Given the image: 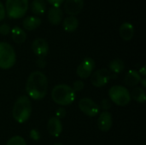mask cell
<instances>
[{
    "label": "cell",
    "mask_w": 146,
    "mask_h": 145,
    "mask_svg": "<svg viewBox=\"0 0 146 145\" xmlns=\"http://www.w3.org/2000/svg\"><path fill=\"white\" fill-rule=\"evenodd\" d=\"M5 8L3 6V4L2 3V2L0 1V21H2L4 18H5Z\"/></svg>",
    "instance_id": "4dcf8cb0"
},
{
    "label": "cell",
    "mask_w": 146,
    "mask_h": 145,
    "mask_svg": "<svg viewBox=\"0 0 146 145\" xmlns=\"http://www.w3.org/2000/svg\"><path fill=\"white\" fill-rule=\"evenodd\" d=\"M119 33L121 38L125 41H129L133 38L134 35V27L132 23L130 22H123L120 28H119Z\"/></svg>",
    "instance_id": "5bb4252c"
},
{
    "label": "cell",
    "mask_w": 146,
    "mask_h": 145,
    "mask_svg": "<svg viewBox=\"0 0 146 145\" xmlns=\"http://www.w3.org/2000/svg\"><path fill=\"white\" fill-rule=\"evenodd\" d=\"M109 96L111 101L121 107L127 106L131 101L129 91L122 85H114L109 91Z\"/></svg>",
    "instance_id": "8992f818"
},
{
    "label": "cell",
    "mask_w": 146,
    "mask_h": 145,
    "mask_svg": "<svg viewBox=\"0 0 146 145\" xmlns=\"http://www.w3.org/2000/svg\"><path fill=\"white\" fill-rule=\"evenodd\" d=\"M85 87V84L82 80H76L74 82L72 89L74 91V92L76 91H81Z\"/></svg>",
    "instance_id": "cb8c5ba5"
},
{
    "label": "cell",
    "mask_w": 146,
    "mask_h": 145,
    "mask_svg": "<svg viewBox=\"0 0 146 145\" xmlns=\"http://www.w3.org/2000/svg\"><path fill=\"white\" fill-rule=\"evenodd\" d=\"M141 80V75L136 70H129L124 79V84L128 87L137 85Z\"/></svg>",
    "instance_id": "2e32d148"
},
{
    "label": "cell",
    "mask_w": 146,
    "mask_h": 145,
    "mask_svg": "<svg viewBox=\"0 0 146 145\" xmlns=\"http://www.w3.org/2000/svg\"><path fill=\"white\" fill-rule=\"evenodd\" d=\"M109 68L110 71L114 73H121L124 68H125V64L124 62L121 59H115L111 61L109 64Z\"/></svg>",
    "instance_id": "7402d4cb"
},
{
    "label": "cell",
    "mask_w": 146,
    "mask_h": 145,
    "mask_svg": "<svg viewBox=\"0 0 146 145\" xmlns=\"http://www.w3.org/2000/svg\"><path fill=\"white\" fill-rule=\"evenodd\" d=\"M32 50L38 57L44 58L49 52V44L45 39L42 38H38L33 42Z\"/></svg>",
    "instance_id": "8fae6325"
},
{
    "label": "cell",
    "mask_w": 146,
    "mask_h": 145,
    "mask_svg": "<svg viewBox=\"0 0 146 145\" xmlns=\"http://www.w3.org/2000/svg\"><path fill=\"white\" fill-rule=\"evenodd\" d=\"M11 29L9 27V26L6 23H3L0 26V34L1 35H3V36H6L8 35L9 32H10Z\"/></svg>",
    "instance_id": "d4e9b609"
},
{
    "label": "cell",
    "mask_w": 146,
    "mask_h": 145,
    "mask_svg": "<svg viewBox=\"0 0 146 145\" xmlns=\"http://www.w3.org/2000/svg\"><path fill=\"white\" fill-rule=\"evenodd\" d=\"M100 107L102 108L103 110L107 111V110H109V109L111 108V102H110V100L104 98V99H103V100L101 101V103H100Z\"/></svg>",
    "instance_id": "484cf974"
},
{
    "label": "cell",
    "mask_w": 146,
    "mask_h": 145,
    "mask_svg": "<svg viewBox=\"0 0 146 145\" xmlns=\"http://www.w3.org/2000/svg\"><path fill=\"white\" fill-rule=\"evenodd\" d=\"M32 104L30 98L27 96H21L15 101L13 109L12 115L15 121L21 124L26 122L31 116Z\"/></svg>",
    "instance_id": "7a4b0ae2"
},
{
    "label": "cell",
    "mask_w": 146,
    "mask_h": 145,
    "mask_svg": "<svg viewBox=\"0 0 146 145\" xmlns=\"http://www.w3.org/2000/svg\"><path fill=\"white\" fill-rule=\"evenodd\" d=\"M52 100L60 106H68L72 104L76 97V94L71 86L67 85H57L51 91Z\"/></svg>",
    "instance_id": "3957f363"
},
{
    "label": "cell",
    "mask_w": 146,
    "mask_h": 145,
    "mask_svg": "<svg viewBox=\"0 0 146 145\" xmlns=\"http://www.w3.org/2000/svg\"><path fill=\"white\" fill-rule=\"evenodd\" d=\"M41 19L38 16H27L23 20L22 25L26 30L33 31L41 25Z\"/></svg>",
    "instance_id": "e0dca14e"
},
{
    "label": "cell",
    "mask_w": 146,
    "mask_h": 145,
    "mask_svg": "<svg viewBox=\"0 0 146 145\" xmlns=\"http://www.w3.org/2000/svg\"><path fill=\"white\" fill-rule=\"evenodd\" d=\"M113 125L112 115L108 111H104L100 114L98 120V126L102 132H109Z\"/></svg>",
    "instance_id": "7c38bea8"
},
{
    "label": "cell",
    "mask_w": 146,
    "mask_h": 145,
    "mask_svg": "<svg viewBox=\"0 0 146 145\" xmlns=\"http://www.w3.org/2000/svg\"><path fill=\"white\" fill-rule=\"evenodd\" d=\"M47 2L53 7H60L61 4L64 2V0H47Z\"/></svg>",
    "instance_id": "f546056e"
},
{
    "label": "cell",
    "mask_w": 146,
    "mask_h": 145,
    "mask_svg": "<svg viewBox=\"0 0 146 145\" xmlns=\"http://www.w3.org/2000/svg\"><path fill=\"white\" fill-rule=\"evenodd\" d=\"M112 74L110 70L101 68L92 73L91 78V83L95 87H103L110 82Z\"/></svg>",
    "instance_id": "ba28073f"
},
{
    "label": "cell",
    "mask_w": 146,
    "mask_h": 145,
    "mask_svg": "<svg viewBox=\"0 0 146 145\" xmlns=\"http://www.w3.org/2000/svg\"><path fill=\"white\" fill-rule=\"evenodd\" d=\"M145 68H146V67H145V66H144L143 68H141L139 69V73L140 75L144 76V77H145V76L146 75V73H145L146 69H145Z\"/></svg>",
    "instance_id": "1f68e13d"
},
{
    "label": "cell",
    "mask_w": 146,
    "mask_h": 145,
    "mask_svg": "<svg viewBox=\"0 0 146 145\" xmlns=\"http://www.w3.org/2000/svg\"><path fill=\"white\" fill-rule=\"evenodd\" d=\"M36 65L39 68H44L46 66V61L44 60V58L38 57V59L36 61Z\"/></svg>",
    "instance_id": "f1b7e54d"
},
{
    "label": "cell",
    "mask_w": 146,
    "mask_h": 145,
    "mask_svg": "<svg viewBox=\"0 0 146 145\" xmlns=\"http://www.w3.org/2000/svg\"><path fill=\"white\" fill-rule=\"evenodd\" d=\"M63 13L60 7H51L48 11V20L49 22L54 26H57L62 22Z\"/></svg>",
    "instance_id": "9a60e30c"
},
{
    "label": "cell",
    "mask_w": 146,
    "mask_h": 145,
    "mask_svg": "<svg viewBox=\"0 0 146 145\" xmlns=\"http://www.w3.org/2000/svg\"><path fill=\"white\" fill-rule=\"evenodd\" d=\"M47 130L51 136L59 137L62 132V124L61 122V120H59L56 116L50 118L47 123Z\"/></svg>",
    "instance_id": "4fadbf2b"
},
{
    "label": "cell",
    "mask_w": 146,
    "mask_h": 145,
    "mask_svg": "<svg viewBox=\"0 0 146 145\" xmlns=\"http://www.w3.org/2000/svg\"><path fill=\"white\" fill-rule=\"evenodd\" d=\"M6 145H27L26 141L21 136H14L7 142Z\"/></svg>",
    "instance_id": "603a6c76"
},
{
    "label": "cell",
    "mask_w": 146,
    "mask_h": 145,
    "mask_svg": "<svg viewBox=\"0 0 146 145\" xmlns=\"http://www.w3.org/2000/svg\"><path fill=\"white\" fill-rule=\"evenodd\" d=\"M48 90V80L44 73L40 71L33 72L27 78L26 82V91L33 100H41L46 94Z\"/></svg>",
    "instance_id": "6da1fadb"
},
{
    "label": "cell",
    "mask_w": 146,
    "mask_h": 145,
    "mask_svg": "<svg viewBox=\"0 0 146 145\" xmlns=\"http://www.w3.org/2000/svg\"><path fill=\"white\" fill-rule=\"evenodd\" d=\"M65 115H66V110H65L64 108H59V109L56 111V117L58 118L59 120L64 118Z\"/></svg>",
    "instance_id": "83f0119b"
},
{
    "label": "cell",
    "mask_w": 146,
    "mask_h": 145,
    "mask_svg": "<svg viewBox=\"0 0 146 145\" xmlns=\"http://www.w3.org/2000/svg\"><path fill=\"white\" fill-rule=\"evenodd\" d=\"M29 136H30V138H31L33 140H34V141H38V140L40 139V133H39V132H38V130H36V129H32V130L30 131V132H29Z\"/></svg>",
    "instance_id": "4316f807"
},
{
    "label": "cell",
    "mask_w": 146,
    "mask_h": 145,
    "mask_svg": "<svg viewBox=\"0 0 146 145\" xmlns=\"http://www.w3.org/2000/svg\"><path fill=\"white\" fill-rule=\"evenodd\" d=\"M16 62V54L9 43L0 42V68L9 69Z\"/></svg>",
    "instance_id": "5b68a950"
},
{
    "label": "cell",
    "mask_w": 146,
    "mask_h": 145,
    "mask_svg": "<svg viewBox=\"0 0 146 145\" xmlns=\"http://www.w3.org/2000/svg\"><path fill=\"white\" fill-rule=\"evenodd\" d=\"M79 108L80 111L89 117H95L100 111V107L91 98L84 97L79 102Z\"/></svg>",
    "instance_id": "52a82bcc"
},
{
    "label": "cell",
    "mask_w": 146,
    "mask_h": 145,
    "mask_svg": "<svg viewBox=\"0 0 146 145\" xmlns=\"http://www.w3.org/2000/svg\"><path fill=\"white\" fill-rule=\"evenodd\" d=\"M143 145H145V144H143Z\"/></svg>",
    "instance_id": "e575fe53"
},
{
    "label": "cell",
    "mask_w": 146,
    "mask_h": 145,
    "mask_svg": "<svg viewBox=\"0 0 146 145\" xmlns=\"http://www.w3.org/2000/svg\"><path fill=\"white\" fill-rule=\"evenodd\" d=\"M140 82H141V84H142V85H143V89H144V88H145L146 87V79L145 78V77H144L143 79H141Z\"/></svg>",
    "instance_id": "d6a6232c"
},
{
    "label": "cell",
    "mask_w": 146,
    "mask_h": 145,
    "mask_svg": "<svg viewBox=\"0 0 146 145\" xmlns=\"http://www.w3.org/2000/svg\"><path fill=\"white\" fill-rule=\"evenodd\" d=\"M95 61L91 57H86L76 69V73L80 79H87L92 75L95 68Z\"/></svg>",
    "instance_id": "9c48e42d"
},
{
    "label": "cell",
    "mask_w": 146,
    "mask_h": 145,
    "mask_svg": "<svg viewBox=\"0 0 146 145\" xmlns=\"http://www.w3.org/2000/svg\"><path fill=\"white\" fill-rule=\"evenodd\" d=\"M28 9V0H6L5 12L10 19L22 18Z\"/></svg>",
    "instance_id": "277c9868"
},
{
    "label": "cell",
    "mask_w": 146,
    "mask_h": 145,
    "mask_svg": "<svg viewBox=\"0 0 146 145\" xmlns=\"http://www.w3.org/2000/svg\"><path fill=\"white\" fill-rule=\"evenodd\" d=\"M62 26L67 32H73L78 28L79 21L75 16H68L64 19Z\"/></svg>",
    "instance_id": "ac0fdd59"
},
{
    "label": "cell",
    "mask_w": 146,
    "mask_h": 145,
    "mask_svg": "<svg viewBox=\"0 0 146 145\" xmlns=\"http://www.w3.org/2000/svg\"><path fill=\"white\" fill-rule=\"evenodd\" d=\"M84 5V0H66L64 3V10L66 14L70 16H75L82 11Z\"/></svg>",
    "instance_id": "30bf717a"
},
{
    "label": "cell",
    "mask_w": 146,
    "mask_h": 145,
    "mask_svg": "<svg viewBox=\"0 0 146 145\" xmlns=\"http://www.w3.org/2000/svg\"><path fill=\"white\" fill-rule=\"evenodd\" d=\"M46 9V3L44 0H33L31 3L32 12L37 15H43Z\"/></svg>",
    "instance_id": "ffe728a7"
},
{
    "label": "cell",
    "mask_w": 146,
    "mask_h": 145,
    "mask_svg": "<svg viewBox=\"0 0 146 145\" xmlns=\"http://www.w3.org/2000/svg\"><path fill=\"white\" fill-rule=\"evenodd\" d=\"M10 32L13 41L16 44H23L27 39V33L22 28L19 26L13 27Z\"/></svg>",
    "instance_id": "d6986e66"
},
{
    "label": "cell",
    "mask_w": 146,
    "mask_h": 145,
    "mask_svg": "<svg viewBox=\"0 0 146 145\" xmlns=\"http://www.w3.org/2000/svg\"><path fill=\"white\" fill-rule=\"evenodd\" d=\"M54 145H62V144H55Z\"/></svg>",
    "instance_id": "836d02e7"
},
{
    "label": "cell",
    "mask_w": 146,
    "mask_h": 145,
    "mask_svg": "<svg viewBox=\"0 0 146 145\" xmlns=\"http://www.w3.org/2000/svg\"><path fill=\"white\" fill-rule=\"evenodd\" d=\"M130 96H131V98L134 99L136 102L139 103H144L146 100L145 91L143 88H140V87L134 88L130 93Z\"/></svg>",
    "instance_id": "44dd1931"
}]
</instances>
